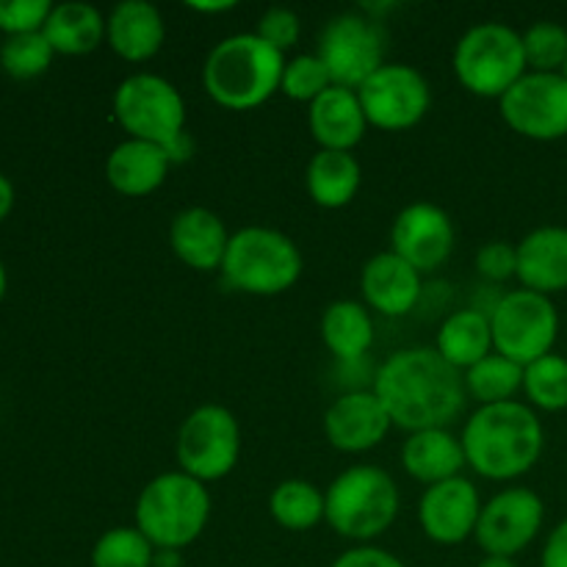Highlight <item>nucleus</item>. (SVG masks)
Here are the masks:
<instances>
[{
  "instance_id": "obj_14",
  "label": "nucleus",
  "mask_w": 567,
  "mask_h": 567,
  "mask_svg": "<svg viewBox=\"0 0 567 567\" xmlns=\"http://www.w3.org/2000/svg\"><path fill=\"white\" fill-rule=\"evenodd\" d=\"M543 524H546V504L535 491L504 487L482 507L474 540L485 557L515 559L540 537Z\"/></svg>"
},
{
  "instance_id": "obj_36",
  "label": "nucleus",
  "mask_w": 567,
  "mask_h": 567,
  "mask_svg": "<svg viewBox=\"0 0 567 567\" xmlns=\"http://www.w3.org/2000/svg\"><path fill=\"white\" fill-rule=\"evenodd\" d=\"M255 33L264 39L266 44H271L275 50H280L282 55L288 50H293L302 39V20L293 9H286V6H271L264 14L258 17V25H255Z\"/></svg>"
},
{
  "instance_id": "obj_38",
  "label": "nucleus",
  "mask_w": 567,
  "mask_h": 567,
  "mask_svg": "<svg viewBox=\"0 0 567 567\" xmlns=\"http://www.w3.org/2000/svg\"><path fill=\"white\" fill-rule=\"evenodd\" d=\"M53 3L48 0H0V31L6 37L42 31Z\"/></svg>"
},
{
  "instance_id": "obj_44",
  "label": "nucleus",
  "mask_w": 567,
  "mask_h": 567,
  "mask_svg": "<svg viewBox=\"0 0 567 567\" xmlns=\"http://www.w3.org/2000/svg\"><path fill=\"white\" fill-rule=\"evenodd\" d=\"M476 567H520V565L509 557H482V563Z\"/></svg>"
},
{
  "instance_id": "obj_20",
  "label": "nucleus",
  "mask_w": 567,
  "mask_h": 567,
  "mask_svg": "<svg viewBox=\"0 0 567 567\" xmlns=\"http://www.w3.org/2000/svg\"><path fill=\"white\" fill-rule=\"evenodd\" d=\"M105 42L127 64H144L164 48L166 22L147 0H125L105 17Z\"/></svg>"
},
{
  "instance_id": "obj_2",
  "label": "nucleus",
  "mask_w": 567,
  "mask_h": 567,
  "mask_svg": "<svg viewBox=\"0 0 567 567\" xmlns=\"http://www.w3.org/2000/svg\"><path fill=\"white\" fill-rule=\"evenodd\" d=\"M465 463L487 482H515L529 474L546 449V430L526 402L476 408L463 426Z\"/></svg>"
},
{
  "instance_id": "obj_39",
  "label": "nucleus",
  "mask_w": 567,
  "mask_h": 567,
  "mask_svg": "<svg viewBox=\"0 0 567 567\" xmlns=\"http://www.w3.org/2000/svg\"><path fill=\"white\" fill-rule=\"evenodd\" d=\"M330 567H408L396 554L380 546H352Z\"/></svg>"
},
{
  "instance_id": "obj_25",
  "label": "nucleus",
  "mask_w": 567,
  "mask_h": 567,
  "mask_svg": "<svg viewBox=\"0 0 567 567\" xmlns=\"http://www.w3.org/2000/svg\"><path fill=\"white\" fill-rule=\"evenodd\" d=\"M321 341L341 363H358L374 347V313L358 299H336L321 313Z\"/></svg>"
},
{
  "instance_id": "obj_27",
  "label": "nucleus",
  "mask_w": 567,
  "mask_h": 567,
  "mask_svg": "<svg viewBox=\"0 0 567 567\" xmlns=\"http://www.w3.org/2000/svg\"><path fill=\"white\" fill-rule=\"evenodd\" d=\"M435 349L449 365L465 374L480 360L493 354V327L491 316L476 308L454 310L441 321Z\"/></svg>"
},
{
  "instance_id": "obj_41",
  "label": "nucleus",
  "mask_w": 567,
  "mask_h": 567,
  "mask_svg": "<svg viewBox=\"0 0 567 567\" xmlns=\"http://www.w3.org/2000/svg\"><path fill=\"white\" fill-rule=\"evenodd\" d=\"M11 208H14V186H11L9 177L0 172V221L11 214Z\"/></svg>"
},
{
  "instance_id": "obj_32",
  "label": "nucleus",
  "mask_w": 567,
  "mask_h": 567,
  "mask_svg": "<svg viewBox=\"0 0 567 567\" xmlns=\"http://www.w3.org/2000/svg\"><path fill=\"white\" fill-rule=\"evenodd\" d=\"M155 554L136 526H114L94 543L92 567H155Z\"/></svg>"
},
{
  "instance_id": "obj_18",
  "label": "nucleus",
  "mask_w": 567,
  "mask_h": 567,
  "mask_svg": "<svg viewBox=\"0 0 567 567\" xmlns=\"http://www.w3.org/2000/svg\"><path fill=\"white\" fill-rule=\"evenodd\" d=\"M421 271L413 269L404 258L385 249L374 258L365 260L360 271V291H363V305L371 313L388 316V319H402L413 313L424 293V280Z\"/></svg>"
},
{
  "instance_id": "obj_37",
  "label": "nucleus",
  "mask_w": 567,
  "mask_h": 567,
  "mask_svg": "<svg viewBox=\"0 0 567 567\" xmlns=\"http://www.w3.org/2000/svg\"><path fill=\"white\" fill-rule=\"evenodd\" d=\"M476 275L493 288L518 277V247L509 241H487L476 249Z\"/></svg>"
},
{
  "instance_id": "obj_46",
  "label": "nucleus",
  "mask_w": 567,
  "mask_h": 567,
  "mask_svg": "<svg viewBox=\"0 0 567 567\" xmlns=\"http://www.w3.org/2000/svg\"><path fill=\"white\" fill-rule=\"evenodd\" d=\"M559 75H563V78H565V81H567V59H565V64H563V70H559Z\"/></svg>"
},
{
  "instance_id": "obj_10",
  "label": "nucleus",
  "mask_w": 567,
  "mask_h": 567,
  "mask_svg": "<svg viewBox=\"0 0 567 567\" xmlns=\"http://www.w3.org/2000/svg\"><path fill=\"white\" fill-rule=\"evenodd\" d=\"M493 352L529 365L554 352L559 338V310L551 297L515 288L504 291L491 313Z\"/></svg>"
},
{
  "instance_id": "obj_11",
  "label": "nucleus",
  "mask_w": 567,
  "mask_h": 567,
  "mask_svg": "<svg viewBox=\"0 0 567 567\" xmlns=\"http://www.w3.org/2000/svg\"><path fill=\"white\" fill-rule=\"evenodd\" d=\"M319 59L330 70L332 86L358 92L385 64V37L380 22L360 11L332 17L319 37Z\"/></svg>"
},
{
  "instance_id": "obj_26",
  "label": "nucleus",
  "mask_w": 567,
  "mask_h": 567,
  "mask_svg": "<svg viewBox=\"0 0 567 567\" xmlns=\"http://www.w3.org/2000/svg\"><path fill=\"white\" fill-rule=\"evenodd\" d=\"M363 169L354 153L319 150L305 166V188L308 197L324 210H341L358 197Z\"/></svg>"
},
{
  "instance_id": "obj_29",
  "label": "nucleus",
  "mask_w": 567,
  "mask_h": 567,
  "mask_svg": "<svg viewBox=\"0 0 567 567\" xmlns=\"http://www.w3.org/2000/svg\"><path fill=\"white\" fill-rule=\"evenodd\" d=\"M269 513L286 532H310L324 524V491L308 480H282L271 491Z\"/></svg>"
},
{
  "instance_id": "obj_17",
  "label": "nucleus",
  "mask_w": 567,
  "mask_h": 567,
  "mask_svg": "<svg viewBox=\"0 0 567 567\" xmlns=\"http://www.w3.org/2000/svg\"><path fill=\"white\" fill-rule=\"evenodd\" d=\"M393 421L374 391H347L327 408L324 437L336 452L365 454L382 446Z\"/></svg>"
},
{
  "instance_id": "obj_24",
  "label": "nucleus",
  "mask_w": 567,
  "mask_h": 567,
  "mask_svg": "<svg viewBox=\"0 0 567 567\" xmlns=\"http://www.w3.org/2000/svg\"><path fill=\"white\" fill-rule=\"evenodd\" d=\"M402 465L410 480L424 487L463 476V468H468L463 441L452 430L410 432L402 446Z\"/></svg>"
},
{
  "instance_id": "obj_9",
  "label": "nucleus",
  "mask_w": 567,
  "mask_h": 567,
  "mask_svg": "<svg viewBox=\"0 0 567 567\" xmlns=\"http://www.w3.org/2000/svg\"><path fill=\"white\" fill-rule=\"evenodd\" d=\"M175 457L183 474L205 485L221 482L241 460V424L221 404H199L177 430Z\"/></svg>"
},
{
  "instance_id": "obj_4",
  "label": "nucleus",
  "mask_w": 567,
  "mask_h": 567,
  "mask_svg": "<svg viewBox=\"0 0 567 567\" xmlns=\"http://www.w3.org/2000/svg\"><path fill=\"white\" fill-rule=\"evenodd\" d=\"M399 509L396 480L377 465H352L324 491V524L354 546H374L396 524Z\"/></svg>"
},
{
  "instance_id": "obj_23",
  "label": "nucleus",
  "mask_w": 567,
  "mask_h": 567,
  "mask_svg": "<svg viewBox=\"0 0 567 567\" xmlns=\"http://www.w3.org/2000/svg\"><path fill=\"white\" fill-rule=\"evenodd\" d=\"M308 127L319 150L354 153L369 131V120L354 89L330 86L308 105Z\"/></svg>"
},
{
  "instance_id": "obj_13",
  "label": "nucleus",
  "mask_w": 567,
  "mask_h": 567,
  "mask_svg": "<svg viewBox=\"0 0 567 567\" xmlns=\"http://www.w3.org/2000/svg\"><path fill=\"white\" fill-rule=\"evenodd\" d=\"M498 111L518 136L559 142L567 136V81L559 72H526L498 100Z\"/></svg>"
},
{
  "instance_id": "obj_21",
  "label": "nucleus",
  "mask_w": 567,
  "mask_h": 567,
  "mask_svg": "<svg viewBox=\"0 0 567 567\" xmlns=\"http://www.w3.org/2000/svg\"><path fill=\"white\" fill-rule=\"evenodd\" d=\"M172 158L166 147L153 142L125 138L116 144L105 161V181L122 197H150L166 183L172 169Z\"/></svg>"
},
{
  "instance_id": "obj_1",
  "label": "nucleus",
  "mask_w": 567,
  "mask_h": 567,
  "mask_svg": "<svg viewBox=\"0 0 567 567\" xmlns=\"http://www.w3.org/2000/svg\"><path fill=\"white\" fill-rule=\"evenodd\" d=\"M371 391L380 396L396 430H449L463 415L468 393L463 374L435 347H408L388 354Z\"/></svg>"
},
{
  "instance_id": "obj_6",
  "label": "nucleus",
  "mask_w": 567,
  "mask_h": 567,
  "mask_svg": "<svg viewBox=\"0 0 567 567\" xmlns=\"http://www.w3.org/2000/svg\"><path fill=\"white\" fill-rule=\"evenodd\" d=\"M219 271L233 291L249 297H280L299 282L305 258L299 244L282 230L249 225L230 236Z\"/></svg>"
},
{
  "instance_id": "obj_45",
  "label": "nucleus",
  "mask_w": 567,
  "mask_h": 567,
  "mask_svg": "<svg viewBox=\"0 0 567 567\" xmlns=\"http://www.w3.org/2000/svg\"><path fill=\"white\" fill-rule=\"evenodd\" d=\"M3 297H6V266L3 260H0V302H3Z\"/></svg>"
},
{
  "instance_id": "obj_28",
  "label": "nucleus",
  "mask_w": 567,
  "mask_h": 567,
  "mask_svg": "<svg viewBox=\"0 0 567 567\" xmlns=\"http://www.w3.org/2000/svg\"><path fill=\"white\" fill-rule=\"evenodd\" d=\"M42 33L55 53L86 55L105 42V17L92 3H59L50 11Z\"/></svg>"
},
{
  "instance_id": "obj_12",
  "label": "nucleus",
  "mask_w": 567,
  "mask_h": 567,
  "mask_svg": "<svg viewBox=\"0 0 567 567\" xmlns=\"http://www.w3.org/2000/svg\"><path fill=\"white\" fill-rule=\"evenodd\" d=\"M358 97L369 127L385 133L410 131L432 109L430 81L415 66L402 64V61H385L358 89Z\"/></svg>"
},
{
  "instance_id": "obj_8",
  "label": "nucleus",
  "mask_w": 567,
  "mask_h": 567,
  "mask_svg": "<svg viewBox=\"0 0 567 567\" xmlns=\"http://www.w3.org/2000/svg\"><path fill=\"white\" fill-rule=\"evenodd\" d=\"M114 120L127 138L169 147L186 136V100L155 72H133L114 92Z\"/></svg>"
},
{
  "instance_id": "obj_22",
  "label": "nucleus",
  "mask_w": 567,
  "mask_h": 567,
  "mask_svg": "<svg viewBox=\"0 0 567 567\" xmlns=\"http://www.w3.org/2000/svg\"><path fill=\"white\" fill-rule=\"evenodd\" d=\"M518 277L526 291L554 297L567 291V227L546 225L526 233L518 244Z\"/></svg>"
},
{
  "instance_id": "obj_30",
  "label": "nucleus",
  "mask_w": 567,
  "mask_h": 567,
  "mask_svg": "<svg viewBox=\"0 0 567 567\" xmlns=\"http://www.w3.org/2000/svg\"><path fill=\"white\" fill-rule=\"evenodd\" d=\"M463 382L468 399H474L480 408H485V404L513 402L518 393H524V365L493 352L485 360H480L474 369L465 371Z\"/></svg>"
},
{
  "instance_id": "obj_16",
  "label": "nucleus",
  "mask_w": 567,
  "mask_h": 567,
  "mask_svg": "<svg viewBox=\"0 0 567 567\" xmlns=\"http://www.w3.org/2000/svg\"><path fill=\"white\" fill-rule=\"evenodd\" d=\"M482 507L485 502L480 496V487L468 476H454L424 491L419 502L421 532L435 546H463L476 535Z\"/></svg>"
},
{
  "instance_id": "obj_5",
  "label": "nucleus",
  "mask_w": 567,
  "mask_h": 567,
  "mask_svg": "<svg viewBox=\"0 0 567 567\" xmlns=\"http://www.w3.org/2000/svg\"><path fill=\"white\" fill-rule=\"evenodd\" d=\"M210 491L205 482L177 471L153 476L136 498V529L155 551H177L194 546L210 520Z\"/></svg>"
},
{
  "instance_id": "obj_33",
  "label": "nucleus",
  "mask_w": 567,
  "mask_h": 567,
  "mask_svg": "<svg viewBox=\"0 0 567 567\" xmlns=\"http://www.w3.org/2000/svg\"><path fill=\"white\" fill-rule=\"evenodd\" d=\"M55 50L50 48L48 37L42 31L20 33V37H6L0 48V66L17 81H31L48 72L53 64Z\"/></svg>"
},
{
  "instance_id": "obj_7",
  "label": "nucleus",
  "mask_w": 567,
  "mask_h": 567,
  "mask_svg": "<svg viewBox=\"0 0 567 567\" xmlns=\"http://www.w3.org/2000/svg\"><path fill=\"white\" fill-rule=\"evenodd\" d=\"M454 78L482 100H502L529 72L520 31L507 22H480L454 44Z\"/></svg>"
},
{
  "instance_id": "obj_19",
  "label": "nucleus",
  "mask_w": 567,
  "mask_h": 567,
  "mask_svg": "<svg viewBox=\"0 0 567 567\" xmlns=\"http://www.w3.org/2000/svg\"><path fill=\"white\" fill-rule=\"evenodd\" d=\"M230 236L233 233H227L221 216L199 205L183 208L169 225L172 252L194 271H219Z\"/></svg>"
},
{
  "instance_id": "obj_34",
  "label": "nucleus",
  "mask_w": 567,
  "mask_h": 567,
  "mask_svg": "<svg viewBox=\"0 0 567 567\" xmlns=\"http://www.w3.org/2000/svg\"><path fill=\"white\" fill-rule=\"evenodd\" d=\"M332 86L330 70L319 53H299L293 59H286V70H282L280 92L293 103H316L327 89Z\"/></svg>"
},
{
  "instance_id": "obj_42",
  "label": "nucleus",
  "mask_w": 567,
  "mask_h": 567,
  "mask_svg": "<svg viewBox=\"0 0 567 567\" xmlns=\"http://www.w3.org/2000/svg\"><path fill=\"white\" fill-rule=\"evenodd\" d=\"M188 9L192 11H197V14H221V11H233L236 9V3H233V0H219V3H188Z\"/></svg>"
},
{
  "instance_id": "obj_15",
  "label": "nucleus",
  "mask_w": 567,
  "mask_h": 567,
  "mask_svg": "<svg viewBox=\"0 0 567 567\" xmlns=\"http://www.w3.org/2000/svg\"><path fill=\"white\" fill-rule=\"evenodd\" d=\"M457 230L441 205L410 203L396 214L391 227V252L408 260L421 275L441 269L454 252Z\"/></svg>"
},
{
  "instance_id": "obj_40",
  "label": "nucleus",
  "mask_w": 567,
  "mask_h": 567,
  "mask_svg": "<svg viewBox=\"0 0 567 567\" xmlns=\"http://www.w3.org/2000/svg\"><path fill=\"white\" fill-rule=\"evenodd\" d=\"M540 567H567V518L548 532L543 543Z\"/></svg>"
},
{
  "instance_id": "obj_3",
  "label": "nucleus",
  "mask_w": 567,
  "mask_h": 567,
  "mask_svg": "<svg viewBox=\"0 0 567 567\" xmlns=\"http://www.w3.org/2000/svg\"><path fill=\"white\" fill-rule=\"evenodd\" d=\"M286 55L255 31L221 39L203 64V86L227 111H252L280 92Z\"/></svg>"
},
{
  "instance_id": "obj_35",
  "label": "nucleus",
  "mask_w": 567,
  "mask_h": 567,
  "mask_svg": "<svg viewBox=\"0 0 567 567\" xmlns=\"http://www.w3.org/2000/svg\"><path fill=\"white\" fill-rule=\"evenodd\" d=\"M524 55L529 72H559L567 59V28L559 22H532L524 33Z\"/></svg>"
},
{
  "instance_id": "obj_31",
  "label": "nucleus",
  "mask_w": 567,
  "mask_h": 567,
  "mask_svg": "<svg viewBox=\"0 0 567 567\" xmlns=\"http://www.w3.org/2000/svg\"><path fill=\"white\" fill-rule=\"evenodd\" d=\"M524 396L532 410L563 413L567 410V358L546 354L524 369Z\"/></svg>"
},
{
  "instance_id": "obj_43",
  "label": "nucleus",
  "mask_w": 567,
  "mask_h": 567,
  "mask_svg": "<svg viewBox=\"0 0 567 567\" xmlns=\"http://www.w3.org/2000/svg\"><path fill=\"white\" fill-rule=\"evenodd\" d=\"M155 567H181V554H177V551H158V554H155Z\"/></svg>"
}]
</instances>
